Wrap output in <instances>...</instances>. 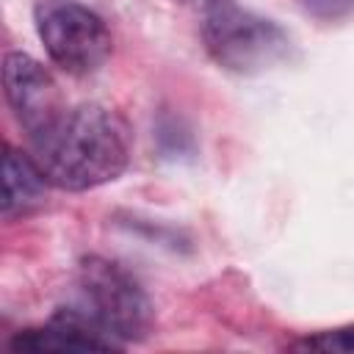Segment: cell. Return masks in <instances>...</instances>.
Instances as JSON below:
<instances>
[{
  "label": "cell",
  "mask_w": 354,
  "mask_h": 354,
  "mask_svg": "<svg viewBox=\"0 0 354 354\" xmlns=\"http://www.w3.org/2000/svg\"><path fill=\"white\" fill-rule=\"evenodd\" d=\"M30 155L50 185L88 191L116 180L130 160L124 119L97 102L64 108L47 127L30 136Z\"/></svg>",
  "instance_id": "cell-1"
},
{
  "label": "cell",
  "mask_w": 354,
  "mask_h": 354,
  "mask_svg": "<svg viewBox=\"0 0 354 354\" xmlns=\"http://www.w3.org/2000/svg\"><path fill=\"white\" fill-rule=\"evenodd\" d=\"M55 318L91 335L105 348H119L147 335L152 310L147 293L124 268L88 257L77 271L66 307H61Z\"/></svg>",
  "instance_id": "cell-2"
},
{
  "label": "cell",
  "mask_w": 354,
  "mask_h": 354,
  "mask_svg": "<svg viewBox=\"0 0 354 354\" xmlns=\"http://www.w3.org/2000/svg\"><path fill=\"white\" fill-rule=\"evenodd\" d=\"M202 39L210 58L238 75H257L274 69L290 55V36L268 17L241 6L221 3L205 11Z\"/></svg>",
  "instance_id": "cell-3"
},
{
  "label": "cell",
  "mask_w": 354,
  "mask_h": 354,
  "mask_svg": "<svg viewBox=\"0 0 354 354\" xmlns=\"http://www.w3.org/2000/svg\"><path fill=\"white\" fill-rule=\"evenodd\" d=\"M36 30L53 64L77 77L97 72L113 50L102 17L75 0H41L36 6Z\"/></svg>",
  "instance_id": "cell-4"
},
{
  "label": "cell",
  "mask_w": 354,
  "mask_h": 354,
  "mask_svg": "<svg viewBox=\"0 0 354 354\" xmlns=\"http://www.w3.org/2000/svg\"><path fill=\"white\" fill-rule=\"evenodd\" d=\"M3 86L8 108L28 136L47 127L66 105L50 72L28 53H8L3 61Z\"/></svg>",
  "instance_id": "cell-5"
},
{
  "label": "cell",
  "mask_w": 354,
  "mask_h": 354,
  "mask_svg": "<svg viewBox=\"0 0 354 354\" xmlns=\"http://www.w3.org/2000/svg\"><path fill=\"white\" fill-rule=\"evenodd\" d=\"M47 177L36 166L33 155L6 147L3 155V216L17 218L36 210L47 196Z\"/></svg>",
  "instance_id": "cell-6"
},
{
  "label": "cell",
  "mask_w": 354,
  "mask_h": 354,
  "mask_svg": "<svg viewBox=\"0 0 354 354\" xmlns=\"http://www.w3.org/2000/svg\"><path fill=\"white\" fill-rule=\"evenodd\" d=\"M14 351H86V348H105L91 335L80 332L77 326L53 318L50 326L41 329H22L8 343Z\"/></svg>",
  "instance_id": "cell-7"
},
{
  "label": "cell",
  "mask_w": 354,
  "mask_h": 354,
  "mask_svg": "<svg viewBox=\"0 0 354 354\" xmlns=\"http://www.w3.org/2000/svg\"><path fill=\"white\" fill-rule=\"evenodd\" d=\"M296 348H310V351H332V354H354V324L348 326H337V329H326L318 332L313 337H304L301 343H296Z\"/></svg>",
  "instance_id": "cell-8"
},
{
  "label": "cell",
  "mask_w": 354,
  "mask_h": 354,
  "mask_svg": "<svg viewBox=\"0 0 354 354\" xmlns=\"http://www.w3.org/2000/svg\"><path fill=\"white\" fill-rule=\"evenodd\" d=\"M299 6L315 19H343L354 14V0H299Z\"/></svg>",
  "instance_id": "cell-9"
},
{
  "label": "cell",
  "mask_w": 354,
  "mask_h": 354,
  "mask_svg": "<svg viewBox=\"0 0 354 354\" xmlns=\"http://www.w3.org/2000/svg\"><path fill=\"white\" fill-rule=\"evenodd\" d=\"M177 3H185V6H194V8H205V11H210V8L221 6V3H230V0H177Z\"/></svg>",
  "instance_id": "cell-10"
}]
</instances>
